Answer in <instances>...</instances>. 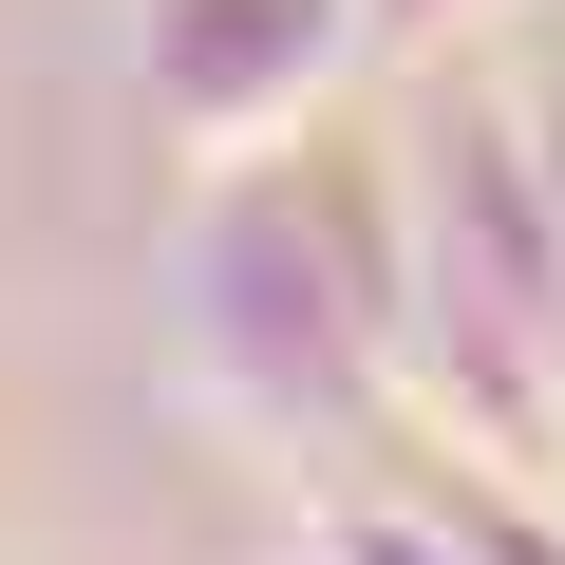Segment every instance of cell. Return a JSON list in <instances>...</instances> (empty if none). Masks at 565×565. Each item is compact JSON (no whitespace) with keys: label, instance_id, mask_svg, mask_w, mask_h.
<instances>
[{"label":"cell","instance_id":"cell-4","mask_svg":"<svg viewBox=\"0 0 565 565\" xmlns=\"http://www.w3.org/2000/svg\"><path fill=\"white\" fill-rule=\"evenodd\" d=\"M434 20H471V0H377V39H434Z\"/></svg>","mask_w":565,"mask_h":565},{"label":"cell","instance_id":"cell-1","mask_svg":"<svg viewBox=\"0 0 565 565\" xmlns=\"http://www.w3.org/2000/svg\"><path fill=\"white\" fill-rule=\"evenodd\" d=\"M170 282H189V396L226 434H340L396 377V245L340 282V189H302V151L207 170V226Z\"/></svg>","mask_w":565,"mask_h":565},{"label":"cell","instance_id":"cell-3","mask_svg":"<svg viewBox=\"0 0 565 565\" xmlns=\"http://www.w3.org/2000/svg\"><path fill=\"white\" fill-rule=\"evenodd\" d=\"M321 565H509V546H490V509H396L377 490V509L321 527Z\"/></svg>","mask_w":565,"mask_h":565},{"label":"cell","instance_id":"cell-2","mask_svg":"<svg viewBox=\"0 0 565 565\" xmlns=\"http://www.w3.org/2000/svg\"><path fill=\"white\" fill-rule=\"evenodd\" d=\"M359 57H377V0H151V20H132V95L170 114L189 170L302 151Z\"/></svg>","mask_w":565,"mask_h":565}]
</instances>
